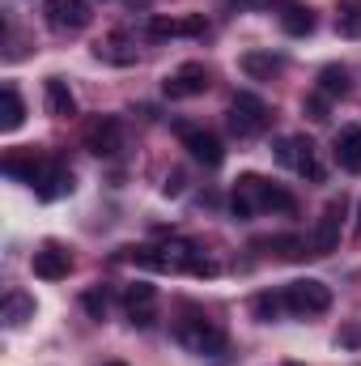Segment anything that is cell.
Returning <instances> with one entry per match:
<instances>
[{
  "label": "cell",
  "instance_id": "6da1fadb",
  "mask_svg": "<svg viewBox=\"0 0 361 366\" xmlns=\"http://www.w3.org/2000/svg\"><path fill=\"white\" fill-rule=\"evenodd\" d=\"M298 200L280 187V183H268L260 175H243L238 187H234V217H251V213H293Z\"/></svg>",
  "mask_w": 361,
  "mask_h": 366
},
{
  "label": "cell",
  "instance_id": "7a4b0ae2",
  "mask_svg": "<svg viewBox=\"0 0 361 366\" xmlns=\"http://www.w3.org/2000/svg\"><path fill=\"white\" fill-rule=\"evenodd\" d=\"M175 341H179L187 354H200V358H213L225 350V332L217 320H204V315H183L175 324Z\"/></svg>",
  "mask_w": 361,
  "mask_h": 366
},
{
  "label": "cell",
  "instance_id": "3957f363",
  "mask_svg": "<svg viewBox=\"0 0 361 366\" xmlns=\"http://www.w3.org/2000/svg\"><path fill=\"white\" fill-rule=\"evenodd\" d=\"M276 162L280 167H289L293 175H302V179H323V167H319V154H315V141H306V137H280L276 141Z\"/></svg>",
  "mask_w": 361,
  "mask_h": 366
},
{
  "label": "cell",
  "instance_id": "277c9868",
  "mask_svg": "<svg viewBox=\"0 0 361 366\" xmlns=\"http://www.w3.org/2000/svg\"><path fill=\"white\" fill-rule=\"evenodd\" d=\"M268 124H272V111H268L264 98H255V94H234V102H230V132H234V137H260Z\"/></svg>",
  "mask_w": 361,
  "mask_h": 366
},
{
  "label": "cell",
  "instance_id": "5b68a950",
  "mask_svg": "<svg viewBox=\"0 0 361 366\" xmlns=\"http://www.w3.org/2000/svg\"><path fill=\"white\" fill-rule=\"evenodd\" d=\"M285 307L293 315H323L332 307V285L315 281V277H302V281H289L285 285Z\"/></svg>",
  "mask_w": 361,
  "mask_h": 366
},
{
  "label": "cell",
  "instance_id": "8992f818",
  "mask_svg": "<svg viewBox=\"0 0 361 366\" xmlns=\"http://www.w3.org/2000/svg\"><path fill=\"white\" fill-rule=\"evenodd\" d=\"M43 17H47V26H51L56 34H81V30L90 26L93 13H90L86 0H47Z\"/></svg>",
  "mask_w": 361,
  "mask_h": 366
},
{
  "label": "cell",
  "instance_id": "52a82bcc",
  "mask_svg": "<svg viewBox=\"0 0 361 366\" xmlns=\"http://www.w3.org/2000/svg\"><path fill=\"white\" fill-rule=\"evenodd\" d=\"M86 149L98 154V158H115L123 149V128H119L115 115H98V119L86 124Z\"/></svg>",
  "mask_w": 361,
  "mask_h": 366
},
{
  "label": "cell",
  "instance_id": "ba28073f",
  "mask_svg": "<svg viewBox=\"0 0 361 366\" xmlns=\"http://www.w3.org/2000/svg\"><path fill=\"white\" fill-rule=\"evenodd\" d=\"M208 69L204 64H195V60H187V64H179L166 81H162V94L166 98H195V94H204L208 90Z\"/></svg>",
  "mask_w": 361,
  "mask_h": 366
},
{
  "label": "cell",
  "instance_id": "9c48e42d",
  "mask_svg": "<svg viewBox=\"0 0 361 366\" xmlns=\"http://www.w3.org/2000/svg\"><path fill=\"white\" fill-rule=\"evenodd\" d=\"M340 217H345V196L323 204V213H319V226H315V239H310V252H315V256H327V252H336V243H340Z\"/></svg>",
  "mask_w": 361,
  "mask_h": 366
},
{
  "label": "cell",
  "instance_id": "30bf717a",
  "mask_svg": "<svg viewBox=\"0 0 361 366\" xmlns=\"http://www.w3.org/2000/svg\"><path fill=\"white\" fill-rule=\"evenodd\" d=\"M0 167H4V175H13V179H21V183L34 187V183L43 179V171H47V158L34 154V149H9Z\"/></svg>",
  "mask_w": 361,
  "mask_h": 366
},
{
  "label": "cell",
  "instance_id": "8fae6325",
  "mask_svg": "<svg viewBox=\"0 0 361 366\" xmlns=\"http://www.w3.org/2000/svg\"><path fill=\"white\" fill-rule=\"evenodd\" d=\"M68 273H73V256H68L60 243H43V247L34 252V277H43V281H64Z\"/></svg>",
  "mask_w": 361,
  "mask_h": 366
},
{
  "label": "cell",
  "instance_id": "7c38bea8",
  "mask_svg": "<svg viewBox=\"0 0 361 366\" xmlns=\"http://www.w3.org/2000/svg\"><path fill=\"white\" fill-rule=\"evenodd\" d=\"M179 137H183V145L191 149L195 162H204V167H221L225 149H221V141H217L213 132H204V128H179Z\"/></svg>",
  "mask_w": 361,
  "mask_h": 366
},
{
  "label": "cell",
  "instance_id": "4fadbf2b",
  "mask_svg": "<svg viewBox=\"0 0 361 366\" xmlns=\"http://www.w3.org/2000/svg\"><path fill=\"white\" fill-rule=\"evenodd\" d=\"M149 34H153V39H179V34L204 39V34H208V21H204V17H153V21H149Z\"/></svg>",
  "mask_w": 361,
  "mask_h": 366
},
{
  "label": "cell",
  "instance_id": "5bb4252c",
  "mask_svg": "<svg viewBox=\"0 0 361 366\" xmlns=\"http://www.w3.org/2000/svg\"><path fill=\"white\" fill-rule=\"evenodd\" d=\"M43 102H47V115H56V119H73L77 115V98H73L64 77H47L43 81Z\"/></svg>",
  "mask_w": 361,
  "mask_h": 366
},
{
  "label": "cell",
  "instance_id": "9a60e30c",
  "mask_svg": "<svg viewBox=\"0 0 361 366\" xmlns=\"http://www.w3.org/2000/svg\"><path fill=\"white\" fill-rule=\"evenodd\" d=\"M153 285H145V281H136V285H128L123 290V307H128V315H132V324H141V328H149L153 324Z\"/></svg>",
  "mask_w": 361,
  "mask_h": 366
},
{
  "label": "cell",
  "instance_id": "2e32d148",
  "mask_svg": "<svg viewBox=\"0 0 361 366\" xmlns=\"http://www.w3.org/2000/svg\"><path fill=\"white\" fill-rule=\"evenodd\" d=\"M68 192H73V171L60 167V162H47L43 179L34 183V196H39V200H60V196H68Z\"/></svg>",
  "mask_w": 361,
  "mask_h": 366
},
{
  "label": "cell",
  "instance_id": "e0dca14e",
  "mask_svg": "<svg viewBox=\"0 0 361 366\" xmlns=\"http://www.w3.org/2000/svg\"><path fill=\"white\" fill-rule=\"evenodd\" d=\"M336 162L349 171V175H361V128H345L340 137H336Z\"/></svg>",
  "mask_w": 361,
  "mask_h": 366
},
{
  "label": "cell",
  "instance_id": "ac0fdd59",
  "mask_svg": "<svg viewBox=\"0 0 361 366\" xmlns=\"http://www.w3.org/2000/svg\"><path fill=\"white\" fill-rule=\"evenodd\" d=\"M93 51H98V60L119 64V69H123V64H136V47H132V39H128V34H106Z\"/></svg>",
  "mask_w": 361,
  "mask_h": 366
},
{
  "label": "cell",
  "instance_id": "d6986e66",
  "mask_svg": "<svg viewBox=\"0 0 361 366\" xmlns=\"http://www.w3.org/2000/svg\"><path fill=\"white\" fill-rule=\"evenodd\" d=\"M0 320H4L9 328H21L26 320H34V298H30V294H21V290H13V294H4V307H0Z\"/></svg>",
  "mask_w": 361,
  "mask_h": 366
},
{
  "label": "cell",
  "instance_id": "ffe728a7",
  "mask_svg": "<svg viewBox=\"0 0 361 366\" xmlns=\"http://www.w3.org/2000/svg\"><path fill=\"white\" fill-rule=\"evenodd\" d=\"M21 119H26L21 94H17V86H4V90H0V128L13 132V128H21Z\"/></svg>",
  "mask_w": 361,
  "mask_h": 366
},
{
  "label": "cell",
  "instance_id": "44dd1931",
  "mask_svg": "<svg viewBox=\"0 0 361 366\" xmlns=\"http://www.w3.org/2000/svg\"><path fill=\"white\" fill-rule=\"evenodd\" d=\"M280 26H285V34H293V39H306L310 30H315V13L306 9V4H285V13H280Z\"/></svg>",
  "mask_w": 361,
  "mask_h": 366
},
{
  "label": "cell",
  "instance_id": "7402d4cb",
  "mask_svg": "<svg viewBox=\"0 0 361 366\" xmlns=\"http://www.w3.org/2000/svg\"><path fill=\"white\" fill-rule=\"evenodd\" d=\"M243 73L272 81V77L280 73V56H272V51H247V56H243Z\"/></svg>",
  "mask_w": 361,
  "mask_h": 366
},
{
  "label": "cell",
  "instance_id": "603a6c76",
  "mask_svg": "<svg viewBox=\"0 0 361 366\" xmlns=\"http://www.w3.org/2000/svg\"><path fill=\"white\" fill-rule=\"evenodd\" d=\"M260 247L276 252L280 260H302V256H306V239H298V234H272V239H264Z\"/></svg>",
  "mask_w": 361,
  "mask_h": 366
},
{
  "label": "cell",
  "instance_id": "cb8c5ba5",
  "mask_svg": "<svg viewBox=\"0 0 361 366\" xmlns=\"http://www.w3.org/2000/svg\"><path fill=\"white\" fill-rule=\"evenodd\" d=\"M336 26H340V34L361 39V0H340L336 4Z\"/></svg>",
  "mask_w": 361,
  "mask_h": 366
},
{
  "label": "cell",
  "instance_id": "d4e9b609",
  "mask_svg": "<svg viewBox=\"0 0 361 366\" xmlns=\"http://www.w3.org/2000/svg\"><path fill=\"white\" fill-rule=\"evenodd\" d=\"M319 94H327V98L340 94V98H345V94H349V73H345L340 64H327V69L319 73Z\"/></svg>",
  "mask_w": 361,
  "mask_h": 366
},
{
  "label": "cell",
  "instance_id": "484cf974",
  "mask_svg": "<svg viewBox=\"0 0 361 366\" xmlns=\"http://www.w3.org/2000/svg\"><path fill=\"white\" fill-rule=\"evenodd\" d=\"M251 307H255V320H260V324H272V320H280V311H285V294H268V290H264V294H255Z\"/></svg>",
  "mask_w": 361,
  "mask_h": 366
},
{
  "label": "cell",
  "instance_id": "4316f807",
  "mask_svg": "<svg viewBox=\"0 0 361 366\" xmlns=\"http://www.w3.org/2000/svg\"><path fill=\"white\" fill-rule=\"evenodd\" d=\"M81 302H86V311H90L93 320H102V315H106V298H102V290H90Z\"/></svg>",
  "mask_w": 361,
  "mask_h": 366
},
{
  "label": "cell",
  "instance_id": "83f0119b",
  "mask_svg": "<svg viewBox=\"0 0 361 366\" xmlns=\"http://www.w3.org/2000/svg\"><path fill=\"white\" fill-rule=\"evenodd\" d=\"M306 111H310V119L323 124V119H327V102H323V94H310V98H306Z\"/></svg>",
  "mask_w": 361,
  "mask_h": 366
},
{
  "label": "cell",
  "instance_id": "f1b7e54d",
  "mask_svg": "<svg viewBox=\"0 0 361 366\" xmlns=\"http://www.w3.org/2000/svg\"><path fill=\"white\" fill-rule=\"evenodd\" d=\"M166 196H179L183 192V171H175V175H166V187H162Z\"/></svg>",
  "mask_w": 361,
  "mask_h": 366
},
{
  "label": "cell",
  "instance_id": "f546056e",
  "mask_svg": "<svg viewBox=\"0 0 361 366\" xmlns=\"http://www.w3.org/2000/svg\"><path fill=\"white\" fill-rule=\"evenodd\" d=\"M357 239H361V209H357Z\"/></svg>",
  "mask_w": 361,
  "mask_h": 366
},
{
  "label": "cell",
  "instance_id": "4dcf8cb0",
  "mask_svg": "<svg viewBox=\"0 0 361 366\" xmlns=\"http://www.w3.org/2000/svg\"><path fill=\"white\" fill-rule=\"evenodd\" d=\"M289 366H302V362H289Z\"/></svg>",
  "mask_w": 361,
  "mask_h": 366
},
{
  "label": "cell",
  "instance_id": "1f68e13d",
  "mask_svg": "<svg viewBox=\"0 0 361 366\" xmlns=\"http://www.w3.org/2000/svg\"><path fill=\"white\" fill-rule=\"evenodd\" d=\"M111 366H123V362H111Z\"/></svg>",
  "mask_w": 361,
  "mask_h": 366
}]
</instances>
